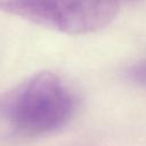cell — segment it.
I'll list each match as a JSON object with an SVG mask.
<instances>
[{
  "label": "cell",
  "instance_id": "3",
  "mask_svg": "<svg viewBox=\"0 0 146 146\" xmlns=\"http://www.w3.org/2000/svg\"><path fill=\"white\" fill-rule=\"evenodd\" d=\"M128 78L140 86H146V58L128 70Z\"/></svg>",
  "mask_w": 146,
  "mask_h": 146
},
{
  "label": "cell",
  "instance_id": "1",
  "mask_svg": "<svg viewBox=\"0 0 146 146\" xmlns=\"http://www.w3.org/2000/svg\"><path fill=\"white\" fill-rule=\"evenodd\" d=\"M75 106V97L60 76L41 71L0 98V116L16 130L40 135L65 125Z\"/></svg>",
  "mask_w": 146,
  "mask_h": 146
},
{
  "label": "cell",
  "instance_id": "2",
  "mask_svg": "<svg viewBox=\"0 0 146 146\" xmlns=\"http://www.w3.org/2000/svg\"><path fill=\"white\" fill-rule=\"evenodd\" d=\"M119 9V0H0V11L67 34L98 31Z\"/></svg>",
  "mask_w": 146,
  "mask_h": 146
}]
</instances>
